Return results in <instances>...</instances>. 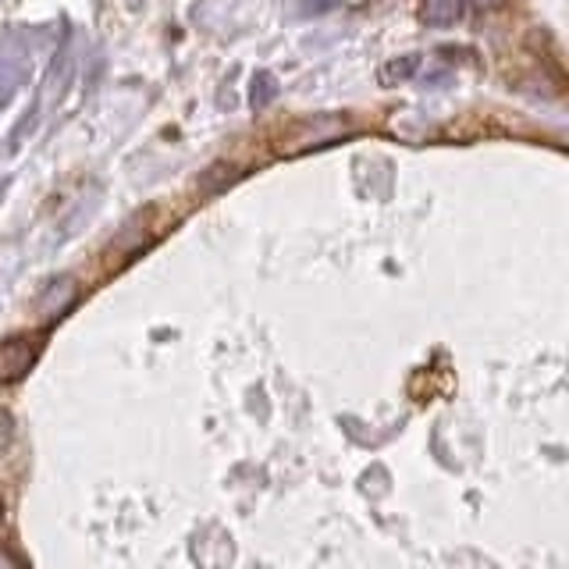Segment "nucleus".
<instances>
[{"mask_svg": "<svg viewBox=\"0 0 569 569\" xmlns=\"http://www.w3.org/2000/svg\"><path fill=\"white\" fill-rule=\"evenodd\" d=\"M40 349H43L40 338H29V335H11V338H4V342H0V385L22 381L26 373L32 370Z\"/></svg>", "mask_w": 569, "mask_h": 569, "instance_id": "obj_1", "label": "nucleus"}, {"mask_svg": "<svg viewBox=\"0 0 569 569\" xmlns=\"http://www.w3.org/2000/svg\"><path fill=\"white\" fill-rule=\"evenodd\" d=\"M462 8H467V0H423L420 18L431 29H449L462 18Z\"/></svg>", "mask_w": 569, "mask_h": 569, "instance_id": "obj_2", "label": "nucleus"}, {"mask_svg": "<svg viewBox=\"0 0 569 569\" xmlns=\"http://www.w3.org/2000/svg\"><path fill=\"white\" fill-rule=\"evenodd\" d=\"M417 71V58H396L381 68V82L385 86H396V82H406L409 76Z\"/></svg>", "mask_w": 569, "mask_h": 569, "instance_id": "obj_3", "label": "nucleus"}, {"mask_svg": "<svg viewBox=\"0 0 569 569\" xmlns=\"http://www.w3.org/2000/svg\"><path fill=\"white\" fill-rule=\"evenodd\" d=\"M11 438H14V420H11V413H8V409H0V456L8 452Z\"/></svg>", "mask_w": 569, "mask_h": 569, "instance_id": "obj_4", "label": "nucleus"}, {"mask_svg": "<svg viewBox=\"0 0 569 569\" xmlns=\"http://www.w3.org/2000/svg\"><path fill=\"white\" fill-rule=\"evenodd\" d=\"M509 4V0H473L477 11H502Z\"/></svg>", "mask_w": 569, "mask_h": 569, "instance_id": "obj_5", "label": "nucleus"}, {"mask_svg": "<svg viewBox=\"0 0 569 569\" xmlns=\"http://www.w3.org/2000/svg\"><path fill=\"white\" fill-rule=\"evenodd\" d=\"M0 516H4V506H0Z\"/></svg>", "mask_w": 569, "mask_h": 569, "instance_id": "obj_6", "label": "nucleus"}]
</instances>
